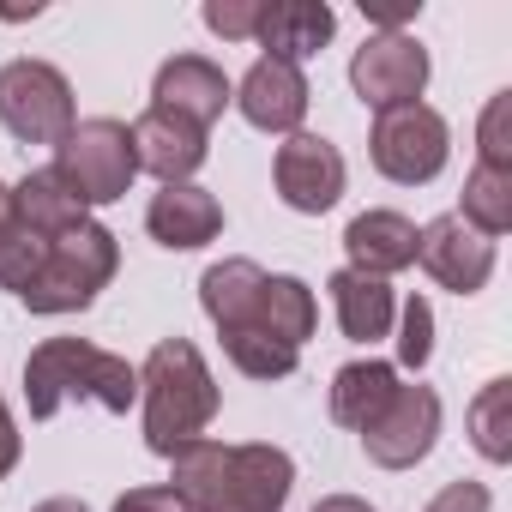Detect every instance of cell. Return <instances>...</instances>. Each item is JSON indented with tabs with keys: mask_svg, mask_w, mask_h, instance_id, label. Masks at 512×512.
Here are the masks:
<instances>
[{
	"mask_svg": "<svg viewBox=\"0 0 512 512\" xmlns=\"http://www.w3.org/2000/svg\"><path fill=\"white\" fill-rule=\"evenodd\" d=\"M506 115H512V91H494V97H488V109H482V127H476V145H482V157H476V163H488V169H512Z\"/></svg>",
	"mask_w": 512,
	"mask_h": 512,
	"instance_id": "27",
	"label": "cell"
},
{
	"mask_svg": "<svg viewBox=\"0 0 512 512\" xmlns=\"http://www.w3.org/2000/svg\"><path fill=\"white\" fill-rule=\"evenodd\" d=\"M350 85L368 109H398V103H422L428 91V49L404 31H380L356 49L350 61Z\"/></svg>",
	"mask_w": 512,
	"mask_h": 512,
	"instance_id": "8",
	"label": "cell"
},
{
	"mask_svg": "<svg viewBox=\"0 0 512 512\" xmlns=\"http://www.w3.org/2000/svg\"><path fill=\"white\" fill-rule=\"evenodd\" d=\"M314 512H374V506H368V500H356V494H326Z\"/></svg>",
	"mask_w": 512,
	"mask_h": 512,
	"instance_id": "33",
	"label": "cell"
},
{
	"mask_svg": "<svg viewBox=\"0 0 512 512\" xmlns=\"http://www.w3.org/2000/svg\"><path fill=\"white\" fill-rule=\"evenodd\" d=\"M139 398H145V446L157 458H169L187 440H199L211 428V416H217V380H211L205 356L187 338H163L145 356Z\"/></svg>",
	"mask_w": 512,
	"mask_h": 512,
	"instance_id": "2",
	"label": "cell"
},
{
	"mask_svg": "<svg viewBox=\"0 0 512 512\" xmlns=\"http://www.w3.org/2000/svg\"><path fill=\"white\" fill-rule=\"evenodd\" d=\"M416 266H422L440 290L476 296V290L494 278V241L476 235L458 211H446V217H434V223L416 229Z\"/></svg>",
	"mask_w": 512,
	"mask_h": 512,
	"instance_id": "10",
	"label": "cell"
},
{
	"mask_svg": "<svg viewBox=\"0 0 512 512\" xmlns=\"http://www.w3.org/2000/svg\"><path fill=\"white\" fill-rule=\"evenodd\" d=\"M0 121H7V133L25 139V145H61L73 133V121H79L67 73L49 67V61H31V55L7 61L0 67Z\"/></svg>",
	"mask_w": 512,
	"mask_h": 512,
	"instance_id": "5",
	"label": "cell"
},
{
	"mask_svg": "<svg viewBox=\"0 0 512 512\" xmlns=\"http://www.w3.org/2000/svg\"><path fill=\"white\" fill-rule=\"evenodd\" d=\"M127 133H133L139 169H151L163 187L187 181V175L205 163V127H193V121H181V115H169V109H145Z\"/></svg>",
	"mask_w": 512,
	"mask_h": 512,
	"instance_id": "15",
	"label": "cell"
},
{
	"mask_svg": "<svg viewBox=\"0 0 512 512\" xmlns=\"http://www.w3.org/2000/svg\"><path fill=\"white\" fill-rule=\"evenodd\" d=\"M368 157L386 181L398 187H428L446 157H452V133L446 121L428 109V103H398V109H380L374 115V133H368Z\"/></svg>",
	"mask_w": 512,
	"mask_h": 512,
	"instance_id": "6",
	"label": "cell"
},
{
	"mask_svg": "<svg viewBox=\"0 0 512 512\" xmlns=\"http://www.w3.org/2000/svg\"><path fill=\"white\" fill-rule=\"evenodd\" d=\"M296 488V464L284 446H229V488H223V506L217 512H284Z\"/></svg>",
	"mask_w": 512,
	"mask_h": 512,
	"instance_id": "13",
	"label": "cell"
},
{
	"mask_svg": "<svg viewBox=\"0 0 512 512\" xmlns=\"http://www.w3.org/2000/svg\"><path fill=\"white\" fill-rule=\"evenodd\" d=\"M488 506H494V494H488L482 482H470V476H464V482H446L422 512H488Z\"/></svg>",
	"mask_w": 512,
	"mask_h": 512,
	"instance_id": "29",
	"label": "cell"
},
{
	"mask_svg": "<svg viewBox=\"0 0 512 512\" xmlns=\"http://www.w3.org/2000/svg\"><path fill=\"white\" fill-rule=\"evenodd\" d=\"M326 290H332V308H338V326H344L350 344H380V338L392 332L398 296H392L386 278H362V272L344 266V272L326 278Z\"/></svg>",
	"mask_w": 512,
	"mask_h": 512,
	"instance_id": "19",
	"label": "cell"
},
{
	"mask_svg": "<svg viewBox=\"0 0 512 512\" xmlns=\"http://www.w3.org/2000/svg\"><path fill=\"white\" fill-rule=\"evenodd\" d=\"M145 229H151V241H163V247H175V253H193V247H205V241L223 235V205H217L205 187L175 181V187L151 193Z\"/></svg>",
	"mask_w": 512,
	"mask_h": 512,
	"instance_id": "16",
	"label": "cell"
},
{
	"mask_svg": "<svg viewBox=\"0 0 512 512\" xmlns=\"http://www.w3.org/2000/svg\"><path fill=\"white\" fill-rule=\"evenodd\" d=\"M13 205H19V223L37 229V235H61L73 223H85V205L61 187L55 169H31L19 187H13Z\"/></svg>",
	"mask_w": 512,
	"mask_h": 512,
	"instance_id": "22",
	"label": "cell"
},
{
	"mask_svg": "<svg viewBox=\"0 0 512 512\" xmlns=\"http://www.w3.org/2000/svg\"><path fill=\"white\" fill-rule=\"evenodd\" d=\"M121 272V247H115V229L103 223H73L61 235H49V253H43V266L37 278L19 290V302L31 314H79L91 308Z\"/></svg>",
	"mask_w": 512,
	"mask_h": 512,
	"instance_id": "3",
	"label": "cell"
},
{
	"mask_svg": "<svg viewBox=\"0 0 512 512\" xmlns=\"http://www.w3.org/2000/svg\"><path fill=\"white\" fill-rule=\"evenodd\" d=\"M272 181H278V199H284L290 211L320 217V211H332V205L344 199L350 169H344V151H338L332 139H320V133H290V139L278 145Z\"/></svg>",
	"mask_w": 512,
	"mask_h": 512,
	"instance_id": "9",
	"label": "cell"
},
{
	"mask_svg": "<svg viewBox=\"0 0 512 512\" xmlns=\"http://www.w3.org/2000/svg\"><path fill=\"white\" fill-rule=\"evenodd\" d=\"M440 440V392L434 386H398L392 404L362 428V452L380 470H416Z\"/></svg>",
	"mask_w": 512,
	"mask_h": 512,
	"instance_id": "7",
	"label": "cell"
},
{
	"mask_svg": "<svg viewBox=\"0 0 512 512\" xmlns=\"http://www.w3.org/2000/svg\"><path fill=\"white\" fill-rule=\"evenodd\" d=\"M392 392H398V368L392 362H344L338 374H332V422H344V428H368L386 404H392Z\"/></svg>",
	"mask_w": 512,
	"mask_h": 512,
	"instance_id": "21",
	"label": "cell"
},
{
	"mask_svg": "<svg viewBox=\"0 0 512 512\" xmlns=\"http://www.w3.org/2000/svg\"><path fill=\"white\" fill-rule=\"evenodd\" d=\"M260 290H266V272L253 260H217L199 278V308L211 314L217 338H235V332L253 326V314H260Z\"/></svg>",
	"mask_w": 512,
	"mask_h": 512,
	"instance_id": "18",
	"label": "cell"
},
{
	"mask_svg": "<svg viewBox=\"0 0 512 512\" xmlns=\"http://www.w3.org/2000/svg\"><path fill=\"white\" fill-rule=\"evenodd\" d=\"M416 13H422V0H362V19L380 31H404Z\"/></svg>",
	"mask_w": 512,
	"mask_h": 512,
	"instance_id": "31",
	"label": "cell"
},
{
	"mask_svg": "<svg viewBox=\"0 0 512 512\" xmlns=\"http://www.w3.org/2000/svg\"><path fill=\"white\" fill-rule=\"evenodd\" d=\"M314 326H320V308H314V290L302 284V278H290V272H266V290H260V314H253V326L247 332H260V338H278V344H290V350H302L308 338H314ZM241 338V332H235Z\"/></svg>",
	"mask_w": 512,
	"mask_h": 512,
	"instance_id": "20",
	"label": "cell"
},
{
	"mask_svg": "<svg viewBox=\"0 0 512 512\" xmlns=\"http://www.w3.org/2000/svg\"><path fill=\"white\" fill-rule=\"evenodd\" d=\"M31 512H91V506L73 500V494H55V500H43V506H31Z\"/></svg>",
	"mask_w": 512,
	"mask_h": 512,
	"instance_id": "35",
	"label": "cell"
},
{
	"mask_svg": "<svg viewBox=\"0 0 512 512\" xmlns=\"http://www.w3.org/2000/svg\"><path fill=\"white\" fill-rule=\"evenodd\" d=\"M344 253H350V272L392 278V272L416 266V223L404 211H362L344 229Z\"/></svg>",
	"mask_w": 512,
	"mask_h": 512,
	"instance_id": "17",
	"label": "cell"
},
{
	"mask_svg": "<svg viewBox=\"0 0 512 512\" xmlns=\"http://www.w3.org/2000/svg\"><path fill=\"white\" fill-rule=\"evenodd\" d=\"M260 25V0H205V31H217L223 43H253Z\"/></svg>",
	"mask_w": 512,
	"mask_h": 512,
	"instance_id": "28",
	"label": "cell"
},
{
	"mask_svg": "<svg viewBox=\"0 0 512 512\" xmlns=\"http://www.w3.org/2000/svg\"><path fill=\"white\" fill-rule=\"evenodd\" d=\"M49 169L61 175V187H67L85 211L127 199V187H133V175H139L127 121H109V115L73 121V133L55 145V163H49Z\"/></svg>",
	"mask_w": 512,
	"mask_h": 512,
	"instance_id": "4",
	"label": "cell"
},
{
	"mask_svg": "<svg viewBox=\"0 0 512 512\" xmlns=\"http://www.w3.org/2000/svg\"><path fill=\"white\" fill-rule=\"evenodd\" d=\"M470 440L488 464H506L512 458V380H488L470 404Z\"/></svg>",
	"mask_w": 512,
	"mask_h": 512,
	"instance_id": "24",
	"label": "cell"
},
{
	"mask_svg": "<svg viewBox=\"0 0 512 512\" xmlns=\"http://www.w3.org/2000/svg\"><path fill=\"white\" fill-rule=\"evenodd\" d=\"M241 115H247V127H260V133H296L302 127V115H308V79H302V67H290V61H272V55H260L247 73H241V85H235V97H229Z\"/></svg>",
	"mask_w": 512,
	"mask_h": 512,
	"instance_id": "11",
	"label": "cell"
},
{
	"mask_svg": "<svg viewBox=\"0 0 512 512\" xmlns=\"http://www.w3.org/2000/svg\"><path fill=\"white\" fill-rule=\"evenodd\" d=\"M476 235H506L512 229V169H488V163H476L470 175H464V211H458Z\"/></svg>",
	"mask_w": 512,
	"mask_h": 512,
	"instance_id": "23",
	"label": "cell"
},
{
	"mask_svg": "<svg viewBox=\"0 0 512 512\" xmlns=\"http://www.w3.org/2000/svg\"><path fill=\"white\" fill-rule=\"evenodd\" d=\"M338 31V13L326 0H260V25H253V43H260L272 61L302 67L308 55H320Z\"/></svg>",
	"mask_w": 512,
	"mask_h": 512,
	"instance_id": "14",
	"label": "cell"
},
{
	"mask_svg": "<svg viewBox=\"0 0 512 512\" xmlns=\"http://www.w3.org/2000/svg\"><path fill=\"white\" fill-rule=\"evenodd\" d=\"M19 428H13V410H7V398H0V482L13 476V464H19Z\"/></svg>",
	"mask_w": 512,
	"mask_h": 512,
	"instance_id": "32",
	"label": "cell"
},
{
	"mask_svg": "<svg viewBox=\"0 0 512 512\" xmlns=\"http://www.w3.org/2000/svg\"><path fill=\"white\" fill-rule=\"evenodd\" d=\"M13 223H19V205H13V187H7V181H0V235H7Z\"/></svg>",
	"mask_w": 512,
	"mask_h": 512,
	"instance_id": "34",
	"label": "cell"
},
{
	"mask_svg": "<svg viewBox=\"0 0 512 512\" xmlns=\"http://www.w3.org/2000/svg\"><path fill=\"white\" fill-rule=\"evenodd\" d=\"M115 512H187V500L163 482V488H127V494L115 500Z\"/></svg>",
	"mask_w": 512,
	"mask_h": 512,
	"instance_id": "30",
	"label": "cell"
},
{
	"mask_svg": "<svg viewBox=\"0 0 512 512\" xmlns=\"http://www.w3.org/2000/svg\"><path fill=\"white\" fill-rule=\"evenodd\" d=\"M67 398H91L115 416L139 404V368L127 356L97 350L91 338H49L25 356V404L31 422H49Z\"/></svg>",
	"mask_w": 512,
	"mask_h": 512,
	"instance_id": "1",
	"label": "cell"
},
{
	"mask_svg": "<svg viewBox=\"0 0 512 512\" xmlns=\"http://www.w3.org/2000/svg\"><path fill=\"white\" fill-rule=\"evenodd\" d=\"M229 97H235V85H229L223 67L205 61V55H175V61H163L157 79H151V109H169V115L205 127V133H211V121L229 109Z\"/></svg>",
	"mask_w": 512,
	"mask_h": 512,
	"instance_id": "12",
	"label": "cell"
},
{
	"mask_svg": "<svg viewBox=\"0 0 512 512\" xmlns=\"http://www.w3.org/2000/svg\"><path fill=\"white\" fill-rule=\"evenodd\" d=\"M428 356H434V308H428V296H410L398 314V362L422 374Z\"/></svg>",
	"mask_w": 512,
	"mask_h": 512,
	"instance_id": "26",
	"label": "cell"
},
{
	"mask_svg": "<svg viewBox=\"0 0 512 512\" xmlns=\"http://www.w3.org/2000/svg\"><path fill=\"white\" fill-rule=\"evenodd\" d=\"M43 253H49V235H37V229L13 223L7 235H0V290H13V296H19V290L37 278Z\"/></svg>",
	"mask_w": 512,
	"mask_h": 512,
	"instance_id": "25",
	"label": "cell"
}]
</instances>
